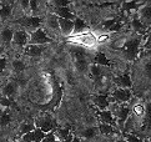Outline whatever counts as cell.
<instances>
[{
  "instance_id": "obj_1",
  "label": "cell",
  "mask_w": 151,
  "mask_h": 142,
  "mask_svg": "<svg viewBox=\"0 0 151 142\" xmlns=\"http://www.w3.org/2000/svg\"><path fill=\"white\" fill-rule=\"evenodd\" d=\"M131 80V86L132 84L135 86H142L146 87V90H149L150 86V56L149 52L146 55H142V57L136 59L135 66L132 69V72L130 75Z\"/></svg>"
},
{
  "instance_id": "obj_2",
  "label": "cell",
  "mask_w": 151,
  "mask_h": 142,
  "mask_svg": "<svg viewBox=\"0 0 151 142\" xmlns=\"http://www.w3.org/2000/svg\"><path fill=\"white\" fill-rule=\"evenodd\" d=\"M66 41L73 45H76L79 47H81L83 50L86 51H96L98 50V42L95 40V36L93 35V32H85V34H73L70 37H68Z\"/></svg>"
},
{
  "instance_id": "obj_3",
  "label": "cell",
  "mask_w": 151,
  "mask_h": 142,
  "mask_svg": "<svg viewBox=\"0 0 151 142\" xmlns=\"http://www.w3.org/2000/svg\"><path fill=\"white\" fill-rule=\"evenodd\" d=\"M28 45H29V34L25 32L17 24V28H15L14 35H13V40H12V44H10V50L15 54V56H20L23 54L24 49Z\"/></svg>"
},
{
  "instance_id": "obj_4",
  "label": "cell",
  "mask_w": 151,
  "mask_h": 142,
  "mask_svg": "<svg viewBox=\"0 0 151 142\" xmlns=\"http://www.w3.org/2000/svg\"><path fill=\"white\" fill-rule=\"evenodd\" d=\"M41 29L45 31V34L50 37L52 41L60 39V32H59L58 25V16L51 13H47L41 20Z\"/></svg>"
},
{
  "instance_id": "obj_5",
  "label": "cell",
  "mask_w": 151,
  "mask_h": 142,
  "mask_svg": "<svg viewBox=\"0 0 151 142\" xmlns=\"http://www.w3.org/2000/svg\"><path fill=\"white\" fill-rule=\"evenodd\" d=\"M73 62L75 70L80 74H88L89 65L91 64V57L89 56V51L83 49H76L73 52Z\"/></svg>"
},
{
  "instance_id": "obj_6",
  "label": "cell",
  "mask_w": 151,
  "mask_h": 142,
  "mask_svg": "<svg viewBox=\"0 0 151 142\" xmlns=\"http://www.w3.org/2000/svg\"><path fill=\"white\" fill-rule=\"evenodd\" d=\"M110 101L111 103L124 105V103H130L134 99V94L131 89H122V87H112L110 92Z\"/></svg>"
},
{
  "instance_id": "obj_7",
  "label": "cell",
  "mask_w": 151,
  "mask_h": 142,
  "mask_svg": "<svg viewBox=\"0 0 151 142\" xmlns=\"http://www.w3.org/2000/svg\"><path fill=\"white\" fill-rule=\"evenodd\" d=\"M19 94H20V86L17 80L8 79L0 86V96L5 97V99L15 101V99L19 96Z\"/></svg>"
},
{
  "instance_id": "obj_8",
  "label": "cell",
  "mask_w": 151,
  "mask_h": 142,
  "mask_svg": "<svg viewBox=\"0 0 151 142\" xmlns=\"http://www.w3.org/2000/svg\"><path fill=\"white\" fill-rule=\"evenodd\" d=\"M33 121H34L35 127L41 130L42 132L46 133V135L52 132V131L58 127L56 121L49 113H40L39 116L35 117V120H33Z\"/></svg>"
},
{
  "instance_id": "obj_9",
  "label": "cell",
  "mask_w": 151,
  "mask_h": 142,
  "mask_svg": "<svg viewBox=\"0 0 151 142\" xmlns=\"http://www.w3.org/2000/svg\"><path fill=\"white\" fill-rule=\"evenodd\" d=\"M41 20L42 18H36V16H31V15H25L23 16L20 20L17 21V24L23 29L25 32L28 34H33L34 31L41 28Z\"/></svg>"
},
{
  "instance_id": "obj_10",
  "label": "cell",
  "mask_w": 151,
  "mask_h": 142,
  "mask_svg": "<svg viewBox=\"0 0 151 142\" xmlns=\"http://www.w3.org/2000/svg\"><path fill=\"white\" fill-rule=\"evenodd\" d=\"M135 15L144 28L149 30L151 25V1H144V4L135 11Z\"/></svg>"
},
{
  "instance_id": "obj_11",
  "label": "cell",
  "mask_w": 151,
  "mask_h": 142,
  "mask_svg": "<svg viewBox=\"0 0 151 142\" xmlns=\"http://www.w3.org/2000/svg\"><path fill=\"white\" fill-rule=\"evenodd\" d=\"M44 49L45 46H36V45H28L25 49L23 54H21V57H23L24 61L28 64L31 61H36V60L41 59L42 54H44Z\"/></svg>"
},
{
  "instance_id": "obj_12",
  "label": "cell",
  "mask_w": 151,
  "mask_h": 142,
  "mask_svg": "<svg viewBox=\"0 0 151 142\" xmlns=\"http://www.w3.org/2000/svg\"><path fill=\"white\" fill-rule=\"evenodd\" d=\"M54 42L49 36L45 34V31L41 28L34 31L33 34L29 35V45H36V46H46Z\"/></svg>"
},
{
  "instance_id": "obj_13",
  "label": "cell",
  "mask_w": 151,
  "mask_h": 142,
  "mask_svg": "<svg viewBox=\"0 0 151 142\" xmlns=\"http://www.w3.org/2000/svg\"><path fill=\"white\" fill-rule=\"evenodd\" d=\"M47 13H49L47 1H39V0L29 1V14L28 15L36 16V18H44Z\"/></svg>"
},
{
  "instance_id": "obj_14",
  "label": "cell",
  "mask_w": 151,
  "mask_h": 142,
  "mask_svg": "<svg viewBox=\"0 0 151 142\" xmlns=\"http://www.w3.org/2000/svg\"><path fill=\"white\" fill-rule=\"evenodd\" d=\"M75 136H78V137L84 142H88L91 140H96V137L100 135H99L98 126H89V125H86L83 128H80L78 132L75 133Z\"/></svg>"
},
{
  "instance_id": "obj_15",
  "label": "cell",
  "mask_w": 151,
  "mask_h": 142,
  "mask_svg": "<svg viewBox=\"0 0 151 142\" xmlns=\"http://www.w3.org/2000/svg\"><path fill=\"white\" fill-rule=\"evenodd\" d=\"M25 70H26V62L23 60V57L21 56L10 57V66H9L10 75L20 76L25 72Z\"/></svg>"
},
{
  "instance_id": "obj_16",
  "label": "cell",
  "mask_w": 151,
  "mask_h": 142,
  "mask_svg": "<svg viewBox=\"0 0 151 142\" xmlns=\"http://www.w3.org/2000/svg\"><path fill=\"white\" fill-rule=\"evenodd\" d=\"M58 25H59L60 37H63V39H68V37H70L74 34V23H73V20L58 18Z\"/></svg>"
},
{
  "instance_id": "obj_17",
  "label": "cell",
  "mask_w": 151,
  "mask_h": 142,
  "mask_svg": "<svg viewBox=\"0 0 151 142\" xmlns=\"http://www.w3.org/2000/svg\"><path fill=\"white\" fill-rule=\"evenodd\" d=\"M91 101H93L94 106L96 107V111H105L109 110V107L111 105L110 97L106 94H99V95H94L91 97Z\"/></svg>"
},
{
  "instance_id": "obj_18",
  "label": "cell",
  "mask_w": 151,
  "mask_h": 142,
  "mask_svg": "<svg viewBox=\"0 0 151 142\" xmlns=\"http://www.w3.org/2000/svg\"><path fill=\"white\" fill-rule=\"evenodd\" d=\"M54 141L56 142H66L71 137V128L68 126H58L55 130L51 132Z\"/></svg>"
},
{
  "instance_id": "obj_19",
  "label": "cell",
  "mask_w": 151,
  "mask_h": 142,
  "mask_svg": "<svg viewBox=\"0 0 151 142\" xmlns=\"http://www.w3.org/2000/svg\"><path fill=\"white\" fill-rule=\"evenodd\" d=\"M46 137V133H44L39 128H34L31 132L24 135L23 137H21V141L24 142H42Z\"/></svg>"
},
{
  "instance_id": "obj_20",
  "label": "cell",
  "mask_w": 151,
  "mask_h": 142,
  "mask_svg": "<svg viewBox=\"0 0 151 142\" xmlns=\"http://www.w3.org/2000/svg\"><path fill=\"white\" fill-rule=\"evenodd\" d=\"M112 85L114 87H122V89H131V80H130V75L129 74H121L112 79Z\"/></svg>"
},
{
  "instance_id": "obj_21",
  "label": "cell",
  "mask_w": 151,
  "mask_h": 142,
  "mask_svg": "<svg viewBox=\"0 0 151 142\" xmlns=\"http://www.w3.org/2000/svg\"><path fill=\"white\" fill-rule=\"evenodd\" d=\"M96 120H98V123H105V125L115 126V118L112 116V112L110 110L96 111Z\"/></svg>"
},
{
  "instance_id": "obj_22",
  "label": "cell",
  "mask_w": 151,
  "mask_h": 142,
  "mask_svg": "<svg viewBox=\"0 0 151 142\" xmlns=\"http://www.w3.org/2000/svg\"><path fill=\"white\" fill-rule=\"evenodd\" d=\"M13 122H14V112L12 111V108L0 110V127L6 128L12 126Z\"/></svg>"
},
{
  "instance_id": "obj_23",
  "label": "cell",
  "mask_w": 151,
  "mask_h": 142,
  "mask_svg": "<svg viewBox=\"0 0 151 142\" xmlns=\"http://www.w3.org/2000/svg\"><path fill=\"white\" fill-rule=\"evenodd\" d=\"M106 69L107 67L99 66V65H95V64H90L89 69H88V74L96 81L99 79L105 77V76H106Z\"/></svg>"
},
{
  "instance_id": "obj_24",
  "label": "cell",
  "mask_w": 151,
  "mask_h": 142,
  "mask_svg": "<svg viewBox=\"0 0 151 142\" xmlns=\"http://www.w3.org/2000/svg\"><path fill=\"white\" fill-rule=\"evenodd\" d=\"M91 64L99 65V66H104V67L111 66V61L109 60V57L106 56V54L102 52V51H96L94 54V57H91Z\"/></svg>"
},
{
  "instance_id": "obj_25",
  "label": "cell",
  "mask_w": 151,
  "mask_h": 142,
  "mask_svg": "<svg viewBox=\"0 0 151 142\" xmlns=\"http://www.w3.org/2000/svg\"><path fill=\"white\" fill-rule=\"evenodd\" d=\"M73 23H74V34H85V32L91 31V28L88 25V23H85L84 19L79 18V16H75Z\"/></svg>"
},
{
  "instance_id": "obj_26",
  "label": "cell",
  "mask_w": 151,
  "mask_h": 142,
  "mask_svg": "<svg viewBox=\"0 0 151 142\" xmlns=\"http://www.w3.org/2000/svg\"><path fill=\"white\" fill-rule=\"evenodd\" d=\"M9 66H10V57H9V55L8 54H1V55H0V77L10 75Z\"/></svg>"
},
{
  "instance_id": "obj_27",
  "label": "cell",
  "mask_w": 151,
  "mask_h": 142,
  "mask_svg": "<svg viewBox=\"0 0 151 142\" xmlns=\"http://www.w3.org/2000/svg\"><path fill=\"white\" fill-rule=\"evenodd\" d=\"M35 128V125H34V121H24V122H21L19 126H18V133L23 137L24 135H26V133H29V132H31Z\"/></svg>"
},
{
  "instance_id": "obj_28",
  "label": "cell",
  "mask_w": 151,
  "mask_h": 142,
  "mask_svg": "<svg viewBox=\"0 0 151 142\" xmlns=\"http://www.w3.org/2000/svg\"><path fill=\"white\" fill-rule=\"evenodd\" d=\"M121 138L126 142H145L144 138H141L136 133H129V132H121Z\"/></svg>"
},
{
  "instance_id": "obj_29",
  "label": "cell",
  "mask_w": 151,
  "mask_h": 142,
  "mask_svg": "<svg viewBox=\"0 0 151 142\" xmlns=\"http://www.w3.org/2000/svg\"><path fill=\"white\" fill-rule=\"evenodd\" d=\"M69 142H83L81 140H80L78 136H75V135H73L71 137H70V140H69Z\"/></svg>"
},
{
  "instance_id": "obj_30",
  "label": "cell",
  "mask_w": 151,
  "mask_h": 142,
  "mask_svg": "<svg viewBox=\"0 0 151 142\" xmlns=\"http://www.w3.org/2000/svg\"><path fill=\"white\" fill-rule=\"evenodd\" d=\"M116 142H126V141H125V140H122V138H121V137H120V138H119V140H117V141H116Z\"/></svg>"
},
{
  "instance_id": "obj_31",
  "label": "cell",
  "mask_w": 151,
  "mask_h": 142,
  "mask_svg": "<svg viewBox=\"0 0 151 142\" xmlns=\"http://www.w3.org/2000/svg\"><path fill=\"white\" fill-rule=\"evenodd\" d=\"M88 142H98L96 140H91V141H88Z\"/></svg>"
},
{
  "instance_id": "obj_32",
  "label": "cell",
  "mask_w": 151,
  "mask_h": 142,
  "mask_svg": "<svg viewBox=\"0 0 151 142\" xmlns=\"http://www.w3.org/2000/svg\"><path fill=\"white\" fill-rule=\"evenodd\" d=\"M20 142H24V141H20Z\"/></svg>"
}]
</instances>
